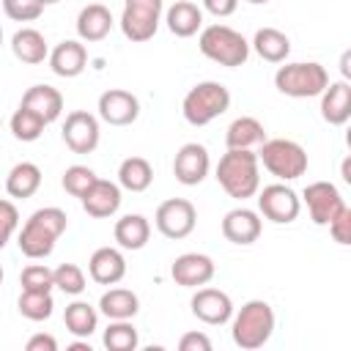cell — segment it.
Returning <instances> with one entry per match:
<instances>
[{"instance_id":"obj_42","label":"cell","mask_w":351,"mask_h":351,"mask_svg":"<svg viewBox=\"0 0 351 351\" xmlns=\"http://www.w3.org/2000/svg\"><path fill=\"white\" fill-rule=\"evenodd\" d=\"M178 348L181 351H211V340L203 332H186L178 340Z\"/></svg>"},{"instance_id":"obj_36","label":"cell","mask_w":351,"mask_h":351,"mask_svg":"<svg viewBox=\"0 0 351 351\" xmlns=\"http://www.w3.org/2000/svg\"><path fill=\"white\" fill-rule=\"evenodd\" d=\"M52 277H55V288H60L69 296H77V293L85 291V274L77 263H60L52 271Z\"/></svg>"},{"instance_id":"obj_5","label":"cell","mask_w":351,"mask_h":351,"mask_svg":"<svg viewBox=\"0 0 351 351\" xmlns=\"http://www.w3.org/2000/svg\"><path fill=\"white\" fill-rule=\"evenodd\" d=\"M274 85L285 96L310 99V96H321L324 93V88L329 85V74L315 60H307V63H285V66L277 69Z\"/></svg>"},{"instance_id":"obj_47","label":"cell","mask_w":351,"mask_h":351,"mask_svg":"<svg viewBox=\"0 0 351 351\" xmlns=\"http://www.w3.org/2000/svg\"><path fill=\"white\" fill-rule=\"evenodd\" d=\"M343 74H346V77L351 74V69H348V55H343Z\"/></svg>"},{"instance_id":"obj_37","label":"cell","mask_w":351,"mask_h":351,"mask_svg":"<svg viewBox=\"0 0 351 351\" xmlns=\"http://www.w3.org/2000/svg\"><path fill=\"white\" fill-rule=\"evenodd\" d=\"M93 181H96V173H93L90 167H85V165H71V167L63 173V181H60V184H63V189H66L69 195L82 197Z\"/></svg>"},{"instance_id":"obj_48","label":"cell","mask_w":351,"mask_h":351,"mask_svg":"<svg viewBox=\"0 0 351 351\" xmlns=\"http://www.w3.org/2000/svg\"><path fill=\"white\" fill-rule=\"evenodd\" d=\"M41 5H55V3H60V0H38Z\"/></svg>"},{"instance_id":"obj_29","label":"cell","mask_w":351,"mask_h":351,"mask_svg":"<svg viewBox=\"0 0 351 351\" xmlns=\"http://www.w3.org/2000/svg\"><path fill=\"white\" fill-rule=\"evenodd\" d=\"M252 47L269 63H282L288 58V52H291L288 36L282 30H277V27H261L255 33V38H252Z\"/></svg>"},{"instance_id":"obj_27","label":"cell","mask_w":351,"mask_h":351,"mask_svg":"<svg viewBox=\"0 0 351 351\" xmlns=\"http://www.w3.org/2000/svg\"><path fill=\"white\" fill-rule=\"evenodd\" d=\"M266 140V132H263V123L252 115H241L236 118L228 132H225V143L228 148H252V145H261Z\"/></svg>"},{"instance_id":"obj_18","label":"cell","mask_w":351,"mask_h":351,"mask_svg":"<svg viewBox=\"0 0 351 351\" xmlns=\"http://www.w3.org/2000/svg\"><path fill=\"white\" fill-rule=\"evenodd\" d=\"M88 271L99 285H115L126 274V261L115 247H99L88 261Z\"/></svg>"},{"instance_id":"obj_24","label":"cell","mask_w":351,"mask_h":351,"mask_svg":"<svg viewBox=\"0 0 351 351\" xmlns=\"http://www.w3.org/2000/svg\"><path fill=\"white\" fill-rule=\"evenodd\" d=\"M200 25H203V11L195 3L178 0V3H173L167 8V27H170L173 36L189 38V36H195L200 30Z\"/></svg>"},{"instance_id":"obj_10","label":"cell","mask_w":351,"mask_h":351,"mask_svg":"<svg viewBox=\"0 0 351 351\" xmlns=\"http://www.w3.org/2000/svg\"><path fill=\"white\" fill-rule=\"evenodd\" d=\"M258 208H261V214L266 219H271L277 225H288V222H293L299 217L302 203H299V195L291 186L269 184V186H263V192L258 197Z\"/></svg>"},{"instance_id":"obj_4","label":"cell","mask_w":351,"mask_h":351,"mask_svg":"<svg viewBox=\"0 0 351 351\" xmlns=\"http://www.w3.org/2000/svg\"><path fill=\"white\" fill-rule=\"evenodd\" d=\"M197 44H200V52L208 60H214L219 66H228V69H236V66L247 63V58H250L247 38L239 30L228 27V25H208V27H203Z\"/></svg>"},{"instance_id":"obj_17","label":"cell","mask_w":351,"mask_h":351,"mask_svg":"<svg viewBox=\"0 0 351 351\" xmlns=\"http://www.w3.org/2000/svg\"><path fill=\"white\" fill-rule=\"evenodd\" d=\"M80 200H82V208H85L90 217L104 219V217H112V214L118 211V206H121V186L112 184V181L96 178Z\"/></svg>"},{"instance_id":"obj_43","label":"cell","mask_w":351,"mask_h":351,"mask_svg":"<svg viewBox=\"0 0 351 351\" xmlns=\"http://www.w3.org/2000/svg\"><path fill=\"white\" fill-rule=\"evenodd\" d=\"M239 0H203V8L214 16H230L236 11Z\"/></svg>"},{"instance_id":"obj_8","label":"cell","mask_w":351,"mask_h":351,"mask_svg":"<svg viewBox=\"0 0 351 351\" xmlns=\"http://www.w3.org/2000/svg\"><path fill=\"white\" fill-rule=\"evenodd\" d=\"M162 16V0H126L121 14V30L129 41L154 38Z\"/></svg>"},{"instance_id":"obj_9","label":"cell","mask_w":351,"mask_h":351,"mask_svg":"<svg viewBox=\"0 0 351 351\" xmlns=\"http://www.w3.org/2000/svg\"><path fill=\"white\" fill-rule=\"evenodd\" d=\"M154 219H156V228H159L162 236H167V239H186L195 230L197 214H195V206L189 200L170 197V200L159 203Z\"/></svg>"},{"instance_id":"obj_33","label":"cell","mask_w":351,"mask_h":351,"mask_svg":"<svg viewBox=\"0 0 351 351\" xmlns=\"http://www.w3.org/2000/svg\"><path fill=\"white\" fill-rule=\"evenodd\" d=\"M52 307L55 302L49 291H22L19 296V313L30 321H47L52 315Z\"/></svg>"},{"instance_id":"obj_45","label":"cell","mask_w":351,"mask_h":351,"mask_svg":"<svg viewBox=\"0 0 351 351\" xmlns=\"http://www.w3.org/2000/svg\"><path fill=\"white\" fill-rule=\"evenodd\" d=\"M343 178H346V181L351 184V165H348V159L343 162Z\"/></svg>"},{"instance_id":"obj_15","label":"cell","mask_w":351,"mask_h":351,"mask_svg":"<svg viewBox=\"0 0 351 351\" xmlns=\"http://www.w3.org/2000/svg\"><path fill=\"white\" fill-rule=\"evenodd\" d=\"M170 274H173L176 285L197 288V285H206L214 277V261L208 255H203V252H184V255H178L173 261Z\"/></svg>"},{"instance_id":"obj_35","label":"cell","mask_w":351,"mask_h":351,"mask_svg":"<svg viewBox=\"0 0 351 351\" xmlns=\"http://www.w3.org/2000/svg\"><path fill=\"white\" fill-rule=\"evenodd\" d=\"M44 126H47V123H44L36 112H30L27 107H19V110L11 115V132H14V137L22 140V143L38 140L41 132H44Z\"/></svg>"},{"instance_id":"obj_30","label":"cell","mask_w":351,"mask_h":351,"mask_svg":"<svg viewBox=\"0 0 351 351\" xmlns=\"http://www.w3.org/2000/svg\"><path fill=\"white\" fill-rule=\"evenodd\" d=\"M11 49H14V55L22 60V63H41L47 55H49V49H47V41H44V36L36 30V27H22V30H16L14 33V38H11Z\"/></svg>"},{"instance_id":"obj_19","label":"cell","mask_w":351,"mask_h":351,"mask_svg":"<svg viewBox=\"0 0 351 351\" xmlns=\"http://www.w3.org/2000/svg\"><path fill=\"white\" fill-rule=\"evenodd\" d=\"M19 107H27V110L36 112L44 123H52V121L60 118V112H63V96H60V90L52 88V85H33V88L25 90Z\"/></svg>"},{"instance_id":"obj_23","label":"cell","mask_w":351,"mask_h":351,"mask_svg":"<svg viewBox=\"0 0 351 351\" xmlns=\"http://www.w3.org/2000/svg\"><path fill=\"white\" fill-rule=\"evenodd\" d=\"M85 60H88V52H85V47L80 41H60L49 52V69L58 77H77V74H82Z\"/></svg>"},{"instance_id":"obj_31","label":"cell","mask_w":351,"mask_h":351,"mask_svg":"<svg viewBox=\"0 0 351 351\" xmlns=\"http://www.w3.org/2000/svg\"><path fill=\"white\" fill-rule=\"evenodd\" d=\"M154 181V167L143 156H129L118 167V184L129 192H145Z\"/></svg>"},{"instance_id":"obj_3","label":"cell","mask_w":351,"mask_h":351,"mask_svg":"<svg viewBox=\"0 0 351 351\" xmlns=\"http://www.w3.org/2000/svg\"><path fill=\"white\" fill-rule=\"evenodd\" d=\"M233 343L244 351H255L263 343H269L271 332H274V310L269 302L263 299H252L247 302L236 318H233Z\"/></svg>"},{"instance_id":"obj_13","label":"cell","mask_w":351,"mask_h":351,"mask_svg":"<svg viewBox=\"0 0 351 351\" xmlns=\"http://www.w3.org/2000/svg\"><path fill=\"white\" fill-rule=\"evenodd\" d=\"M208 151L200 143H186L178 148L176 159H173V173L176 181H181L184 186H197L206 176H208Z\"/></svg>"},{"instance_id":"obj_28","label":"cell","mask_w":351,"mask_h":351,"mask_svg":"<svg viewBox=\"0 0 351 351\" xmlns=\"http://www.w3.org/2000/svg\"><path fill=\"white\" fill-rule=\"evenodd\" d=\"M38 186H41V170L33 162L14 165L11 173H8V178H5V192L11 197H22V200L25 197H33Z\"/></svg>"},{"instance_id":"obj_49","label":"cell","mask_w":351,"mask_h":351,"mask_svg":"<svg viewBox=\"0 0 351 351\" xmlns=\"http://www.w3.org/2000/svg\"><path fill=\"white\" fill-rule=\"evenodd\" d=\"M247 3H255V5H263V3H269V0H247Z\"/></svg>"},{"instance_id":"obj_16","label":"cell","mask_w":351,"mask_h":351,"mask_svg":"<svg viewBox=\"0 0 351 351\" xmlns=\"http://www.w3.org/2000/svg\"><path fill=\"white\" fill-rule=\"evenodd\" d=\"M189 304H192L195 318H200L203 324H211V326L225 324V321L233 315V302H230V296H228L225 291H219V288H200V291L192 296Z\"/></svg>"},{"instance_id":"obj_46","label":"cell","mask_w":351,"mask_h":351,"mask_svg":"<svg viewBox=\"0 0 351 351\" xmlns=\"http://www.w3.org/2000/svg\"><path fill=\"white\" fill-rule=\"evenodd\" d=\"M69 351H90V346H85V343H74V346H69Z\"/></svg>"},{"instance_id":"obj_11","label":"cell","mask_w":351,"mask_h":351,"mask_svg":"<svg viewBox=\"0 0 351 351\" xmlns=\"http://www.w3.org/2000/svg\"><path fill=\"white\" fill-rule=\"evenodd\" d=\"M63 140L74 154H90L99 145V121L85 110H74L66 115Z\"/></svg>"},{"instance_id":"obj_22","label":"cell","mask_w":351,"mask_h":351,"mask_svg":"<svg viewBox=\"0 0 351 351\" xmlns=\"http://www.w3.org/2000/svg\"><path fill=\"white\" fill-rule=\"evenodd\" d=\"M112 30V14L101 3H90L77 16V33L82 41H101Z\"/></svg>"},{"instance_id":"obj_26","label":"cell","mask_w":351,"mask_h":351,"mask_svg":"<svg viewBox=\"0 0 351 351\" xmlns=\"http://www.w3.org/2000/svg\"><path fill=\"white\" fill-rule=\"evenodd\" d=\"M99 310H101L110 321L134 318L137 310H140V299H137V293H132V291H126V288H110L107 293H101Z\"/></svg>"},{"instance_id":"obj_1","label":"cell","mask_w":351,"mask_h":351,"mask_svg":"<svg viewBox=\"0 0 351 351\" xmlns=\"http://www.w3.org/2000/svg\"><path fill=\"white\" fill-rule=\"evenodd\" d=\"M66 211L58 208V206H47V208H38L27 217V222L22 225L19 230V250L22 255L27 258H47L52 250H55V241L60 239V233L66 230Z\"/></svg>"},{"instance_id":"obj_51","label":"cell","mask_w":351,"mask_h":351,"mask_svg":"<svg viewBox=\"0 0 351 351\" xmlns=\"http://www.w3.org/2000/svg\"><path fill=\"white\" fill-rule=\"evenodd\" d=\"M0 44H3V27H0Z\"/></svg>"},{"instance_id":"obj_40","label":"cell","mask_w":351,"mask_h":351,"mask_svg":"<svg viewBox=\"0 0 351 351\" xmlns=\"http://www.w3.org/2000/svg\"><path fill=\"white\" fill-rule=\"evenodd\" d=\"M16 225H19V211H16V206H14L11 200H0V250L8 244V239H11L14 230H16Z\"/></svg>"},{"instance_id":"obj_7","label":"cell","mask_w":351,"mask_h":351,"mask_svg":"<svg viewBox=\"0 0 351 351\" xmlns=\"http://www.w3.org/2000/svg\"><path fill=\"white\" fill-rule=\"evenodd\" d=\"M258 162H263V167L282 178V181H293L299 176H304L307 170V154L299 143L277 137V140H263L261 151H258Z\"/></svg>"},{"instance_id":"obj_6","label":"cell","mask_w":351,"mask_h":351,"mask_svg":"<svg viewBox=\"0 0 351 351\" xmlns=\"http://www.w3.org/2000/svg\"><path fill=\"white\" fill-rule=\"evenodd\" d=\"M230 107V93L222 82H197L186 96H184V118L192 126H206L214 118H219Z\"/></svg>"},{"instance_id":"obj_2","label":"cell","mask_w":351,"mask_h":351,"mask_svg":"<svg viewBox=\"0 0 351 351\" xmlns=\"http://www.w3.org/2000/svg\"><path fill=\"white\" fill-rule=\"evenodd\" d=\"M217 181L236 200L252 197L261 186L258 154H252L250 148H228V154H222L217 165Z\"/></svg>"},{"instance_id":"obj_32","label":"cell","mask_w":351,"mask_h":351,"mask_svg":"<svg viewBox=\"0 0 351 351\" xmlns=\"http://www.w3.org/2000/svg\"><path fill=\"white\" fill-rule=\"evenodd\" d=\"M63 321H66V329H69L74 337H90V335L96 332L99 315H96V310H93L88 302H71V304L66 307Z\"/></svg>"},{"instance_id":"obj_34","label":"cell","mask_w":351,"mask_h":351,"mask_svg":"<svg viewBox=\"0 0 351 351\" xmlns=\"http://www.w3.org/2000/svg\"><path fill=\"white\" fill-rule=\"evenodd\" d=\"M140 343L137 337V329L129 324V318L123 321H112L107 329H104V346L110 351H134Z\"/></svg>"},{"instance_id":"obj_39","label":"cell","mask_w":351,"mask_h":351,"mask_svg":"<svg viewBox=\"0 0 351 351\" xmlns=\"http://www.w3.org/2000/svg\"><path fill=\"white\" fill-rule=\"evenodd\" d=\"M3 11L14 22H33L41 16L44 5L38 0H3Z\"/></svg>"},{"instance_id":"obj_41","label":"cell","mask_w":351,"mask_h":351,"mask_svg":"<svg viewBox=\"0 0 351 351\" xmlns=\"http://www.w3.org/2000/svg\"><path fill=\"white\" fill-rule=\"evenodd\" d=\"M329 233L337 244H351V208L343 206L332 219H329Z\"/></svg>"},{"instance_id":"obj_21","label":"cell","mask_w":351,"mask_h":351,"mask_svg":"<svg viewBox=\"0 0 351 351\" xmlns=\"http://www.w3.org/2000/svg\"><path fill=\"white\" fill-rule=\"evenodd\" d=\"M222 236L233 244H252L261 236V219L250 208H233L222 219Z\"/></svg>"},{"instance_id":"obj_44","label":"cell","mask_w":351,"mask_h":351,"mask_svg":"<svg viewBox=\"0 0 351 351\" xmlns=\"http://www.w3.org/2000/svg\"><path fill=\"white\" fill-rule=\"evenodd\" d=\"M27 351H58V340L52 337V335H33L30 340H27V346H25Z\"/></svg>"},{"instance_id":"obj_50","label":"cell","mask_w":351,"mask_h":351,"mask_svg":"<svg viewBox=\"0 0 351 351\" xmlns=\"http://www.w3.org/2000/svg\"><path fill=\"white\" fill-rule=\"evenodd\" d=\"M0 282H3V266H0Z\"/></svg>"},{"instance_id":"obj_12","label":"cell","mask_w":351,"mask_h":351,"mask_svg":"<svg viewBox=\"0 0 351 351\" xmlns=\"http://www.w3.org/2000/svg\"><path fill=\"white\" fill-rule=\"evenodd\" d=\"M99 115L101 121H107L110 126H129L137 121L140 115V101L137 96H132L129 90L121 88H110L99 96Z\"/></svg>"},{"instance_id":"obj_25","label":"cell","mask_w":351,"mask_h":351,"mask_svg":"<svg viewBox=\"0 0 351 351\" xmlns=\"http://www.w3.org/2000/svg\"><path fill=\"white\" fill-rule=\"evenodd\" d=\"M151 236V225L143 214H126L115 222V241L123 250H143L148 244Z\"/></svg>"},{"instance_id":"obj_38","label":"cell","mask_w":351,"mask_h":351,"mask_svg":"<svg viewBox=\"0 0 351 351\" xmlns=\"http://www.w3.org/2000/svg\"><path fill=\"white\" fill-rule=\"evenodd\" d=\"M22 291H52L55 288V277H52V269L41 266V263H30L22 269Z\"/></svg>"},{"instance_id":"obj_20","label":"cell","mask_w":351,"mask_h":351,"mask_svg":"<svg viewBox=\"0 0 351 351\" xmlns=\"http://www.w3.org/2000/svg\"><path fill=\"white\" fill-rule=\"evenodd\" d=\"M321 115L332 126H343L351 118V88L346 80L329 82L321 93Z\"/></svg>"},{"instance_id":"obj_14","label":"cell","mask_w":351,"mask_h":351,"mask_svg":"<svg viewBox=\"0 0 351 351\" xmlns=\"http://www.w3.org/2000/svg\"><path fill=\"white\" fill-rule=\"evenodd\" d=\"M304 203L310 208V219L315 225H329V219L346 206L337 186L329 181H313L304 186Z\"/></svg>"}]
</instances>
